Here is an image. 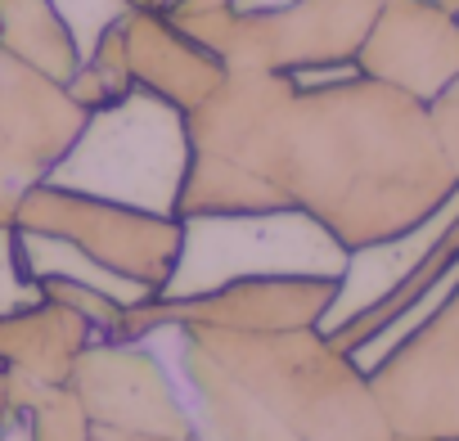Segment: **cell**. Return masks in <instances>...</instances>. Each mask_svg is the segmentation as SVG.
I'll return each mask as SVG.
<instances>
[{"instance_id":"obj_1","label":"cell","mask_w":459,"mask_h":441,"mask_svg":"<svg viewBox=\"0 0 459 441\" xmlns=\"http://www.w3.org/2000/svg\"><path fill=\"white\" fill-rule=\"evenodd\" d=\"M185 131L176 216L302 212L360 253L414 235L459 194L428 104L356 68H230Z\"/></svg>"},{"instance_id":"obj_2","label":"cell","mask_w":459,"mask_h":441,"mask_svg":"<svg viewBox=\"0 0 459 441\" xmlns=\"http://www.w3.org/2000/svg\"><path fill=\"white\" fill-rule=\"evenodd\" d=\"M167 365L198 441H392L365 365L307 329L180 324Z\"/></svg>"},{"instance_id":"obj_3","label":"cell","mask_w":459,"mask_h":441,"mask_svg":"<svg viewBox=\"0 0 459 441\" xmlns=\"http://www.w3.org/2000/svg\"><path fill=\"white\" fill-rule=\"evenodd\" d=\"M185 167H189L185 113L131 86L122 99L86 113L82 135L46 180L176 216Z\"/></svg>"},{"instance_id":"obj_4","label":"cell","mask_w":459,"mask_h":441,"mask_svg":"<svg viewBox=\"0 0 459 441\" xmlns=\"http://www.w3.org/2000/svg\"><path fill=\"white\" fill-rule=\"evenodd\" d=\"M383 0H280V5H212L171 10V19L225 59V68L325 73L356 68V50L374 28Z\"/></svg>"},{"instance_id":"obj_5","label":"cell","mask_w":459,"mask_h":441,"mask_svg":"<svg viewBox=\"0 0 459 441\" xmlns=\"http://www.w3.org/2000/svg\"><path fill=\"white\" fill-rule=\"evenodd\" d=\"M14 226L28 235L64 239L104 275H113L122 289H131L135 302L167 293L171 271L180 262V239H185L180 216L144 212L131 203L55 185V180H41L28 189Z\"/></svg>"},{"instance_id":"obj_6","label":"cell","mask_w":459,"mask_h":441,"mask_svg":"<svg viewBox=\"0 0 459 441\" xmlns=\"http://www.w3.org/2000/svg\"><path fill=\"white\" fill-rule=\"evenodd\" d=\"M185 239L167 293H203L239 275H347V248L302 212L180 216Z\"/></svg>"},{"instance_id":"obj_7","label":"cell","mask_w":459,"mask_h":441,"mask_svg":"<svg viewBox=\"0 0 459 441\" xmlns=\"http://www.w3.org/2000/svg\"><path fill=\"white\" fill-rule=\"evenodd\" d=\"M365 374L392 437L459 441V275Z\"/></svg>"},{"instance_id":"obj_8","label":"cell","mask_w":459,"mask_h":441,"mask_svg":"<svg viewBox=\"0 0 459 441\" xmlns=\"http://www.w3.org/2000/svg\"><path fill=\"white\" fill-rule=\"evenodd\" d=\"M342 293L338 275H239L203 293H158L122 307L113 338H149L158 329L212 324V329H307L325 324Z\"/></svg>"},{"instance_id":"obj_9","label":"cell","mask_w":459,"mask_h":441,"mask_svg":"<svg viewBox=\"0 0 459 441\" xmlns=\"http://www.w3.org/2000/svg\"><path fill=\"white\" fill-rule=\"evenodd\" d=\"M95 432H149V437H194V414L162 351L149 338H95L73 374Z\"/></svg>"},{"instance_id":"obj_10","label":"cell","mask_w":459,"mask_h":441,"mask_svg":"<svg viewBox=\"0 0 459 441\" xmlns=\"http://www.w3.org/2000/svg\"><path fill=\"white\" fill-rule=\"evenodd\" d=\"M86 126V108L64 82L0 50V230L14 226L19 203L41 185Z\"/></svg>"},{"instance_id":"obj_11","label":"cell","mask_w":459,"mask_h":441,"mask_svg":"<svg viewBox=\"0 0 459 441\" xmlns=\"http://www.w3.org/2000/svg\"><path fill=\"white\" fill-rule=\"evenodd\" d=\"M351 64L428 104L459 77V14L437 0H383Z\"/></svg>"},{"instance_id":"obj_12","label":"cell","mask_w":459,"mask_h":441,"mask_svg":"<svg viewBox=\"0 0 459 441\" xmlns=\"http://www.w3.org/2000/svg\"><path fill=\"white\" fill-rule=\"evenodd\" d=\"M122 50L131 86L158 95L162 104L189 113L198 108L221 77L230 73L216 50H207L198 37H189L171 10H126L122 14Z\"/></svg>"},{"instance_id":"obj_13","label":"cell","mask_w":459,"mask_h":441,"mask_svg":"<svg viewBox=\"0 0 459 441\" xmlns=\"http://www.w3.org/2000/svg\"><path fill=\"white\" fill-rule=\"evenodd\" d=\"M455 275H459V194H455V203L446 207V216H441V226H437V235L428 239V248L405 266V275L387 289V293H378L374 302H365L360 311H351V316H342L338 324H329L325 333H329V342L333 347H342V351H365V347H374L378 338H387L405 316H414L437 289H446V284H455Z\"/></svg>"},{"instance_id":"obj_14","label":"cell","mask_w":459,"mask_h":441,"mask_svg":"<svg viewBox=\"0 0 459 441\" xmlns=\"http://www.w3.org/2000/svg\"><path fill=\"white\" fill-rule=\"evenodd\" d=\"M91 342H95V329L77 311L50 298L0 316V365L37 383H68L77 356Z\"/></svg>"},{"instance_id":"obj_15","label":"cell","mask_w":459,"mask_h":441,"mask_svg":"<svg viewBox=\"0 0 459 441\" xmlns=\"http://www.w3.org/2000/svg\"><path fill=\"white\" fill-rule=\"evenodd\" d=\"M0 50L64 86L82 68L77 37L55 0H0Z\"/></svg>"},{"instance_id":"obj_16","label":"cell","mask_w":459,"mask_h":441,"mask_svg":"<svg viewBox=\"0 0 459 441\" xmlns=\"http://www.w3.org/2000/svg\"><path fill=\"white\" fill-rule=\"evenodd\" d=\"M14 410L28 428V441H91L95 428L68 383H37L23 374H10Z\"/></svg>"},{"instance_id":"obj_17","label":"cell","mask_w":459,"mask_h":441,"mask_svg":"<svg viewBox=\"0 0 459 441\" xmlns=\"http://www.w3.org/2000/svg\"><path fill=\"white\" fill-rule=\"evenodd\" d=\"M126 91H131V73H126V50H122V19H117V23L86 50L82 68L68 77V95H73L86 113H95V108L122 99Z\"/></svg>"},{"instance_id":"obj_18","label":"cell","mask_w":459,"mask_h":441,"mask_svg":"<svg viewBox=\"0 0 459 441\" xmlns=\"http://www.w3.org/2000/svg\"><path fill=\"white\" fill-rule=\"evenodd\" d=\"M41 293H46L50 302L77 311V316L95 329V338H113V329H117V320H122V307H126V302H117L113 293H104V289H95V284H82V280H64V275H41Z\"/></svg>"},{"instance_id":"obj_19","label":"cell","mask_w":459,"mask_h":441,"mask_svg":"<svg viewBox=\"0 0 459 441\" xmlns=\"http://www.w3.org/2000/svg\"><path fill=\"white\" fill-rule=\"evenodd\" d=\"M41 280L37 271L28 266L23 257V244H19V230L5 226L0 230V316H10V311H23L32 302H41Z\"/></svg>"},{"instance_id":"obj_20","label":"cell","mask_w":459,"mask_h":441,"mask_svg":"<svg viewBox=\"0 0 459 441\" xmlns=\"http://www.w3.org/2000/svg\"><path fill=\"white\" fill-rule=\"evenodd\" d=\"M59 5V14L68 19V28H73V37H77V50H82V59H86V50L131 10L126 0H55Z\"/></svg>"},{"instance_id":"obj_21","label":"cell","mask_w":459,"mask_h":441,"mask_svg":"<svg viewBox=\"0 0 459 441\" xmlns=\"http://www.w3.org/2000/svg\"><path fill=\"white\" fill-rule=\"evenodd\" d=\"M428 117H432L437 144H441V153H446V162H450V171L459 180V77L437 99H428Z\"/></svg>"},{"instance_id":"obj_22","label":"cell","mask_w":459,"mask_h":441,"mask_svg":"<svg viewBox=\"0 0 459 441\" xmlns=\"http://www.w3.org/2000/svg\"><path fill=\"white\" fill-rule=\"evenodd\" d=\"M104 441H198V437H149V432H95Z\"/></svg>"},{"instance_id":"obj_23","label":"cell","mask_w":459,"mask_h":441,"mask_svg":"<svg viewBox=\"0 0 459 441\" xmlns=\"http://www.w3.org/2000/svg\"><path fill=\"white\" fill-rule=\"evenodd\" d=\"M10 405H14V392H10V369L0 365V428H5V419H10Z\"/></svg>"},{"instance_id":"obj_24","label":"cell","mask_w":459,"mask_h":441,"mask_svg":"<svg viewBox=\"0 0 459 441\" xmlns=\"http://www.w3.org/2000/svg\"><path fill=\"white\" fill-rule=\"evenodd\" d=\"M212 5H235V0H171L167 10H212Z\"/></svg>"},{"instance_id":"obj_25","label":"cell","mask_w":459,"mask_h":441,"mask_svg":"<svg viewBox=\"0 0 459 441\" xmlns=\"http://www.w3.org/2000/svg\"><path fill=\"white\" fill-rule=\"evenodd\" d=\"M126 5H131V10H167L171 0H126Z\"/></svg>"},{"instance_id":"obj_26","label":"cell","mask_w":459,"mask_h":441,"mask_svg":"<svg viewBox=\"0 0 459 441\" xmlns=\"http://www.w3.org/2000/svg\"><path fill=\"white\" fill-rule=\"evenodd\" d=\"M441 10H450V14H459V0H437Z\"/></svg>"},{"instance_id":"obj_27","label":"cell","mask_w":459,"mask_h":441,"mask_svg":"<svg viewBox=\"0 0 459 441\" xmlns=\"http://www.w3.org/2000/svg\"><path fill=\"white\" fill-rule=\"evenodd\" d=\"M392 441H423V437H392Z\"/></svg>"},{"instance_id":"obj_28","label":"cell","mask_w":459,"mask_h":441,"mask_svg":"<svg viewBox=\"0 0 459 441\" xmlns=\"http://www.w3.org/2000/svg\"><path fill=\"white\" fill-rule=\"evenodd\" d=\"M91 441H104V437H91Z\"/></svg>"}]
</instances>
